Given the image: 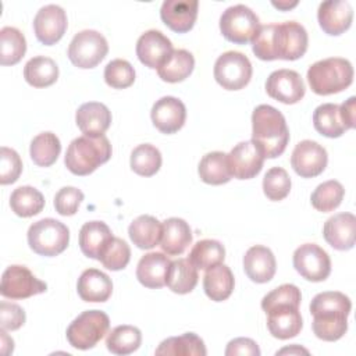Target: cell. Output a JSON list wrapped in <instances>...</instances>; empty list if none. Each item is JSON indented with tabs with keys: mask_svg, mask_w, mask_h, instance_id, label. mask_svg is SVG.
I'll return each instance as SVG.
<instances>
[{
	"mask_svg": "<svg viewBox=\"0 0 356 356\" xmlns=\"http://www.w3.org/2000/svg\"><path fill=\"white\" fill-rule=\"evenodd\" d=\"M309 44V36L305 26L296 21L282 24L260 25L257 33L252 39V50L254 56L264 61L300 58Z\"/></svg>",
	"mask_w": 356,
	"mask_h": 356,
	"instance_id": "6da1fadb",
	"label": "cell"
},
{
	"mask_svg": "<svg viewBox=\"0 0 356 356\" xmlns=\"http://www.w3.org/2000/svg\"><path fill=\"white\" fill-rule=\"evenodd\" d=\"M352 309L350 299L338 291L317 293L310 302L313 316L312 328L318 339L334 342L348 331V316Z\"/></svg>",
	"mask_w": 356,
	"mask_h": 356,
	"instance_id": "7a4b0ae2",
	"label": "cell"
},
{
	"mask_svg": "<svg viewBox=\"0 0 356 356\" xmlns=\"http://www.w3.org/2000/svg\"><path fill=\"white\" fill-rule=\"evenodd\" d=\"M252 140L260 146L267 159L284 153L289 142L285 117L270 104H260L252 113Z\"/></svg>",
	"mask_w": 356,
	"mask_h": 356,
	"instance_id": "3957f363",
	"label": "cell"
},
{
	"mask_svg": "<svg viewBox=\"0 0 356 356\" xmlns=\"http://www.w3.org/2000/svg\"><path fill=\"white\" fill-rule=\"evenodd\" d=\"M111 145L106 135L88 136L82 135L71 140L64 163L75 175H89L99 165L107 163L111 157Z\"/></svg>",
	"mask_w": 356,
	"mask_h": 356,
	"instance_id": "277c9868",
	"label": "cell"
},
{
	"mask_svg": "<svg viewBox=\"0 0 356 356\" xmlns=\"http://www.w3.org/2000/svg\"><path fill=\"white\" fill-rule=\"evenodd\" d=\"M306 78L316 95H334L350 86L353 82V67L346 58L328 57L312 64Z\"/></svg>",
	"mask_w": 356,
	"mask_h": 356,
	"instance_id": "5b68a950",
	"label": "cell"
},
{
	"mask_svg": "<svg viewBox=\"0 0 356 356\" xmlns=\"http://www.w3.org/2000/svg\"><path fill=\"white\" fill-rule=\"evenodd\" d=\"M28 245L39 256L53 257L63 253L70 243V229L56 218H42L28 229Z\"/></svg>",
	"mask_w": 356,
	"mask_h": 356,
	"instance_id": "8992f818",
	"label": "cell"
},
{
	"mask_svg": "<svg viewBox=\"0 0 356 356\" xmlns=\"http://www.w3.org/2000/svg\"><path fill=\"white\" fill-rule=\"evenodd\" d=\"M110 318L102 310H85L67 328V341L79 350H88L108 332Z\"/></svg>",
	"mask_w": 356,
	"mask_h": 356,
	"instance_id": "52a82bcc",
	"label": "cell"
},
{
	"mask_svg": "<svg viewBox=\"0 0 356 356\" xmlns=\"http://www.w3.org/2000/svg\"><path fill=\"white\" fill-rule=\"evenodd\" d=\"M260 28L256 13L245 4H235L222 11L220 17V31L232 43L246 44L252 42Z\"/></svg>",
	"mask_w": 356,
	"mask_h": 356,
	"instance_id": "ba28073f",
	"label": "cell"
},
{
	"mask_svg": "<svg viewBox=\"0 0 356 356\" xmlns=\"http://www.w3.org/2000/svg\"><path fill=\"white\" fill-rule=\"evenodd\" d=\"M106 38L95 29H83L74 35L68 46V58L78 68H95L107 54Z\"/></svg>",
	"mask_w": 356,
	"mask_h": 356,
	"instance_id": "9c48e42d",
	"label": "cell"
},
{
	"mask_svg": "<svg viewBox=\"0 0 356 356\" xmlns=\"http://www.w3.org/2000/svg\"><path fill=\"white\" fill-rule=\"evenodd\" d=\"M250 60L241 51H225L214 63V79L227 90H239L245 88L252 78Z\"/></svg>",
	"mask_w": 356,
	"mask_h": 356,
	"instance_id": "30bf717a",
	"label": "cell"
},
{
	"mask_svg": "<svg viewBox=\"0 0 356 356\" xmlns=\"http://www.w3.org/2000/svg\"><path fill=\"white\" fill-rule=\"evenodd\" d=\"M46 282L36 278L29 268L19 264L8 266L0 282V293L7 299H26L46 292Z\"/></svg>",
	"mask_w": 356,
	"mask_h": 356,
	"instance_id": "8fae6325",
	"label": "cell"
},
{
	"mask_svg": "<svg viewBox=\"0 0 356 356\" xmlns=\"http://www.w3.org/2000/svg\"><path fill=\"white\" fill-rule=\"evenodd\" d=\"M292 263L295 270L307 281L321 282L331 273L328 253L316 243H303L293 252Z\"/></svg>",
	"mask_w": 356,
	"mask_h": 356,
	"instance_id": "7c38bea8",
	"label": "cell"
},
{
	"mask_svg": "<svg viewBox=\"0 0 356 356\" xmlns=\"http://www.w3.org/2000/svg\"><path fill=\"white\" fill-rule=\"evenodd\" d=\"M264 159L263 150L253 140L239 142L228 153L231 175L236 179H250L261 171Z\"/></svg>",
	"mask_w": 356,
	"mask_h": 356,
	"instance_id": "4fadbf2b",
	"label": "cell"
},
{
	"mask_svg": "<svg viewBox=\"0 0 356 356\" xmlns=\"http://www.w3.org/2000/svg\"><path fill=\"white\" fill-rule=\"evenodd\" d=\"M328 163L327 150L317 142L300 140L291 156V165L302 178H313L320 175Z\"/></svg>",
	"mask_w": 356,
	"mask_h": 356,
	"instance_id": "5bb4252c",
	"label": "cell"
},
{
	"mask_svg": "<svg viewBox=\"0 0 356 356\" xmlns=\"http://www.w3.org/2000/svg\"><path fill=\"white\" fill-rule=\"evenodd\" d=\"M266 92L270 97L284 104H295L303 99L306 88L302 76L296 71L282 68L268 75Z\"/></svg>",
	"mask_w": 356,
	"mask_h": 356,
	"instance_id": "9a60e30c",
	"label": "cell"
},
{
	"mask_svg": "<svg viewBox=\"0 0 356 356\" xmlns=\"http://www.w3.org/2000/svg\"><path fill=\"white\" fill-rule=\"evenodd\" d=\"M67 25V14L64 8L57 4L43 6L33 18L36 39L46 46L57 43L64 36Z\"/></svg>",
	"mask_w": 356,
	"mask_h": 356,
	"instance_id": "2e32d148",
	"label": "cell"
},
{
	"mask_svg": "<svg viewBox=\"0 0 356 356\" xmlns=\"http://www.w3.org/2000/svg\"><path fill=\"white\" fill-rule=\"evenodd\" d=\"M153 125L163 134L178 132L186 120V108L182 100L174 96H164L159 99L150 111Z\"/></svg>",
	"mask_w": 356,
	"mask_h": 356,
	"instance_id": "e0dca14e",
	"label": "cell"
},
{
	"mask_svg": "<svg viewBox=\"0 0 356 356\" xmlns=\"http://www.w3.org/2000/svg\"><path fill=\"white\" fill-rule=\"evenodd\" d=\"M171 40L160 31L149 29L142 33L136 42V56L139 61L153 70H157L172 51Z\"/></svg>",
	"mask_w": 356,
	"mask_h": 356,
	"instance_id": "ac0fdd59",
	"label": "cell"
},
{
	"mask_svg": "<svg viewBox=\"0 0 356 356\" xmlns=\"http://www.w3.org/2000/svg\"><path fill=\"white\" fill-rule=\"evenodd\" d=\"M317 19L327 35L338 36L349 29L353 19V8L345 0H327L318 6Z\"/></svg>",
	"mask_w": 356,
	"mask_h": 356,
	"instance_id": "d6986e66",
	"label": "cell"
},
{
	"mask_svg": "<svg viewBox=\"0 0 356 356\" xmlns=\"http://www.w3.org/2000/svg\"><path fill=\"white\" fill-rule=\"evenodd\" d=\"M197 0H164L160 8L161 21L174 32L191 31L197 18Z\"/></svg>",
	"mask_w": 356,
	"mask_h": 356,
	"instance_id": "ffe728a7",
	"label": "cell"
},
{
	"mask_svg": "<svg viewBox=\"0 0 356 356\" xmlns=\"http://www.w3.org/2000/svg\"><path fill=\"white\" fill-rule=\"evenodd\" d=\"M356 217L352 213H338L330 217L323 227L325 242L337 250H349L355 246Z\"/></svg>",
	"mask_w": 356,
	"mask_h": 356,
	"instance_id": "44dd1931",
	"label": "cell"
},
{
	"mask_svg": "<svg viewBox=\"0 0 356 356\" xmlns=\"http://www.w3.org/2000/svg\"><path fill=\"white\" fill-rule=\"evenodd\" d=\"M243 270L250 281L256 284H266L275 274V256L270 248L254 245L249 248L243 256Z\"/></svg>",
	"mask_w": 356,
	"mask_h": 356,
	"instance_id": "7402d4cb",
	"label": "cell"
},
{
	"mask_svg": "<svg viewBox=\"0 0 356 356\" xmlns=\"http://www.w3.org/2000/svg\"><path fill=\"white\" fill-rule=\"evenodd\" d=\"M270 334L277 339H289L296 337L302 327V316L298 306L284 305L266 312Z\"/></svg>",
	"mask_w": 356,
	"mask_h": 356,
	"instance_id": "603a6c76",
	"label": "cell"
},
{
	"mask_svg": "<svg viewBox=\"0 0 356 356\" xmlns=\"http://www.w3.org/2000/svg\"><path fill=\"white\" fill-rule=\"evenodd\" d=\"M75 122L83 135L100 136L111 124V111L103 103L88 102L78 107Z\"/></svg>",
	"mask_w": 356,
	"mask_h": 356,
	"instance_id": "cb8c5ba5",
	"label": "cell"
},
{
	"mask_svg": "<svg viewBox=\"0 0 356 356\" xmlns=\"http://www.w3.org/2000/svg\"><path fill=\"white\" fill-rule=\"evenodd\" d=\"M171 260L161 252H150L140 257L136 266V278L146 288H161L165 285Z\"/></svg>",
	"mask_w": 356,
	"mask_h": 356,
	"instance_id": "d4e9b609",
	"label": "cell"
},
{
	"mask_svg": "<svg viewBox=\"0 0 356 356\" xmlns=\"http://www.w3.org/2000/svg\"><path fill=\"white\" fill-rule=\"evenodd\" d=\"M76 291L85 302H106L113 293V282L106 273L97 268H88L79 275Z\"/></svg>",
	"mask_w": 356,
	"mask_h": 356,
	"instance_id": "484cf974",
	"label": "cell"
},
{
	"mask_svg": "<svg viewBox=\"0 0 356 356\" xmlns=\"http://www.w3.org/2000/svg\"><path fill=\"white\" fill-rule=\"evenodd\" d=\"M192 243V229L189 224L178 217H170L163 222L160 239L161 250L168 256L182 254Z\"/></svg>",
	"mask_w": 356,
	"mask_h": 356,
	"instance_id": "4316f807",
	"label": "cell"
},
{
	"mask_svg": "<svg viewBox=\"0 0 356 356\" xmlns=\"http://www.w3.org/2000/svg\"><path fill=\"white\" fill-rule=\"evenodd\" d=\"M114 238L108 225L103 221H88L79 229V248L81 252L90 259L99 260L100 254Z\"/></svg>",
	"mask_w": 356,
	"mask_h": 356,
	"instance_id": "83f0119b",
	"label": "cell"
},
{
	"mask_svg": "<svg viewBox=\"0 0 356 356\" xmlns=\"http://www.w3.org/2000/svg\"><path fill=\"white\" fill-rule=\"evenodd\" d=\"M235 278L231 268L222 263L206 270L203 277V289L209 299L222 302L228 299L234 291Z\"/></svg>",
	"mask_w": 356,
	"mask_h": 356,
	"instance_id": "f1b7e54d",
	"label": "cell"
},
{
	"mask_svg": "<svg viewBox=\"0 0 356 356\" xmlns=\"http://www.w3.org/2000/svg\"><path fill=\"white\" fill-rule=\"evenodd\" d=\"M163 224L153 216L143 214L136 217L128 227V235L139 249H152L160 243Z\"/></svg>",
	"mask_w": 356,
	"mask_h": 356,
	"instance_id": "f546056e",
	"label": "cell"
},
{
	"mask_svg": "<svg viewBox=\"0 0 356 356\" xmlns=\"http://www.w3.org/2000/svg\"><path fill=\"white\" fill-rule=\"evenodd\" d=\"M154 353L164 356H206L207 350L200 337L195 332H185L161 341Z\"/></svg>",
	"mask_w": 356,
	"mask_h": 356,
	"instance_id": "4dcf8cb0",
	"label": "cell"
},
{
	"mask_svg": "<svg viewBox=\"0 0 356 356\" xmlns=\"http://www.w3.org/2000/svg\"><path fill=\"white\" fill-rule=\"evenodd\" d=\"M195 68V58L191 51L185 49H175L168 58L157 68L159 76L164 82L177 83L186 79Z\"/></svg>",
	"mask_w": 356,
	"mask_h": 356,
	"instance_id": "1f68e13d",
	"label": "cell"
},
{
	"mask_svg": "<svg viewBox=\"0 0 356 356\" xmlns=\"http://www.w3.org/2000/svg\"><path fill=\"white\" fill-rule=\"evenodd\" d=\"M314 129L327 138H339L346 129L339 104L324 103L316 107L313 113Z\"/></svg>",
	"mask_w": 356,
	"mask_h": 356,
	"instance_id": "d6a6232c",
	"label": "cell"
},
{
	"mask_svg": "<svg viewBox=\"0 0 356 356\" xmlns=\"http://www.w3.org/2000/svg\"><path fill=\"white\" fill-rule=\"evenodd\" d=\"M197 172L204 184H227L232 178L228 164V154L224 152H210L204 154L199 163Z\"/></svg>",
	"mask_w": 356,
	"mask_h": 356,
	"instance_id": "836d02e7",
	"label": "cell"
},
{
	"mask_svg": "<svg viewBox=\"0 0 356 356\" xmlns=\"http://www.w3.org/2000/svg\"><path fill=\"white\" fill-rule=\"evenodd\" d=\"M199 281L197 268L189 261V259H178L171 261L165 285L178 295L189 293L195 289Z\"/></svg>",
	"mask_w": 356,
	"mask_h": 356,
	"instance_id": "e575fe53",
	"label": "cell"
},
{
	"mask_svg": "<svg viewBox=\"0 0 356 356\" xmlns=\"http://www.w3.org/2000/svg\"><path fill=\"white\" fill-rule=\"evenodd\" d=\"M24 78L33 88H47L57 81L58 67L53 58L36 56L25 64Z\"/></svg>",
	"mask_w": 356,
	"mask_h": 356,
	"instance_id": "d590c367",
	"label": "cell"
},
{
	"mask_svg": "<svg viewBox=\"0 0 356 356\" xmlns=\"http://www.w3.org/2000/svg\"><path fill=\"white\" fill-rule=\"evenodd\" d=\"M11 210L22 218L39 214L44 207V197L40 191L33 186H18L10 196Z\"/></svg>",
	"mask_w": 356,
	"mask_h": 356,
	"instance_id": "8d00e7d4",
	"label": "cell"
},
{
	"mask_svg": "<svg viewBox=\"0 0 356 356\" xmlns=\"http://www.w3.org/2000/svg\"><path fill=\"white\" fill-rule=\"evenodd\" d=\"M61 143L56 134L42 132L36 135L29 147V154L32 161L39 167H50L54 164L60 156Z\"/></svg>",
	"mask_w": 356,
	"mask_h": 356,
	"instance_id": "74e56055",
	"label": "cell"
},
{
	"mask_svg": "<svg viewBox=\"0 0 356 356\" xmlns=\"http://www.w3.org/2000/svg\"><path fill=\"white\" fill-rule=\"evenodd\" d=\"M188 259L197 270H209L224 261L225 248L220 241L202 239L193 245Z\"/></svg>",
	"mask_w": 356,
	"mask_h": 356,
	"instance_id": "f35d334b",
	"label": "cell"
},
{
	"mask_svg": "<svg viewBox=\"0 0 356 356\" xmlns=\"http://www.w3.org/2000/svg\"><path fill=\"white\" fill-rule=\"evenodd\" d=\"M142 343V332L134 325H117L113 328L107 338L106 346L114 355L134 353Z\"/></svg>",
	"mask_w": 356,
	"mask_h": 356,
	"instance_id": "ab89813d",
	"label": "cell"
},
{
	"mask_svg": "<svg viewBox=\"0 0 356 356\" xmlns=\"http://www.w3.org/2000/svg\"><path fill=\"white\" fill-rule=\"evenodd\" d=\"M0 63L1 65H14L21 61L26 51L24 33L14 26H4L0 31Z\"/></svg>",
	"mask_w": 356,
	"mask_h": 356,
	"instance_id": "60d3db41",
	"label": "cell"
},
{
	"mask_svg": "<svg viewBox=\"0 0 356 356\" xmlns=\"http://www.w3.org/2000/svg\"><path fill=\"white\" fill-rule=\"evenodd\" d=\"M161 153L160 150L150 145V143H142L138 145L132 153H131V159H129V164H131V170L142 177H152L154 175L160 167H161Z\"/></svg>",
	"mask_w": 356,
	"mask_h": 356,
	"instance_id": "b9f144b4",
	"label": "cell"
},
{
	"mask_svg": "<svg viewBox=\"0 0 356 356\" xmlns=\"http://www.w3.org/2000/svg\"><path fill=\"white\" fill-rule=\"evenodd\" d=\"M345 196V189L342 184L337 179H328L313 191L310 196L312 206L321 211V213H328L335 210L341 203Z\"/></svg>",
	"mask_w": 356,
	"mask_h": 356,
	"instance_id": "7bdbcfd3",
	"label": "cell"
},
{
	"mask_svg": "<svg viewBox=\"0 0 356 356\" xmlns=\"http://www.w3.org/2000/svg\"><path fill=\"white\" fill-rule=\"evenodd\" d=\"M263 192L273 202L285 199L291 192V177L286 170L282 167L270 168L263 178Z\"/></svg>",
	"mask_w": 356,
	"mask_h": 356,
	"instance_id": "ee69618b",
	"label": "cell"
},
{
	"mask_svg": "<svg viewBox=\"0 0 356 356\" xmlns=\"http://www.w3.org/2000/svg\"><path fill=\"white\" fill-rule=\"evenodd\" d=\"M131 259V249L129 245L121 239L114 236L108 245L106 246V249L103 250V253L99 257V261L111 271H118L122 270L128 266Z\"/></svg>",
	"mask_w": 356,
	"mask_h": 356,
	"instance_id": "f6af8a7d",
	"label": "cell"
},
{
	"mask_svg": "<svg viewBox=\"0 0 356 356\" xmlns=\"http://www.w3.org/2000/svg\"><path fill=\"white\" fill-rule=\"evenodd\" d=\"M104 81L114 89L129 88L135 81V70L132 64L124 58L111 60L104 68Z\"/></svg>",
	"mask_w": 356,
	"mask_h": 356,
	"instance_id": "bcb514c9",
	"label": "cell"
},
{
	"mask_svg": "<svg viewBox=\"0 0 356 356\" xmlns=\"http://www.w3.org/2000/svg\"><path fill=\"white\" fill-rule=\"evenodd\" d=\"M300 300H302V293L296 285L282 284L263 296L261 309L264 312H268L273 307L284 306V305H292L299 307Z\"/></svg>",
	"mask_w": 356,
	"mask_h": 356,
	"instance_id": "7dc6e473",
	"label": "cell"
},
{
	"mask_svg": "<svg viewBox=\"0 0 356 356\" xmlns=\"http://www.w3.org/2000/svg\"><path fill=\"white\" fill-rule=\"evenodd\" d=\"M22 171V161L19 154L7 146L0 149V184H14Z\"/></svg>",
	"mask_w": 356,
	"mask_h": 356,
	"instance_id": "c3c4849f",
	"label": "cell"
},
{
	"mask_svg": "<svg viewBox=\"0 0 356 356\" xmlns=\"http://www.w3.org/2000/svg\"><path fill=\"white\" fill-rule=\"evenodd\" d=\"M83 200V193L75 186H63L54 196V209L60 216H74Z\"/></svg>",
	"mask_w": 356,
	"mask_h": 356,
	"instance_id": "681fc988",
	"label": "cell"
},
{
	"mask_svg": "<svg viewBox=\"0 0 356 356\" xmlns=\"http://www.w3.org/2000/svg\"><path fill=\"white\" fill-rule=\"evenodd\" d=\"M26 316L21 306L3 300L0 303V325L6 331H15L25 324Z\"/></svg>",
	"mask_w": 356,
	"mask_h": 356,
	"instance_id": "f907efd6",
	"label": "cell"
},
{
	"mask_svg": "<svg viewBox=\"0 0 356 356\" xmlns=\"http://www.w3.org/2000/svg\"><path fill=\"white\" fill-rule=\"evenodd\" d=\"M224 353L225 356H260V349L253 339L241 337L229 341Z\"/></svg>",
	"mask_w": 356,
	"mask_h": 356,
	"instance_id": "816d5d0a",
	"label": "cell"
},
{
	"mask_svg": "<svg viewBox=\"0 0 356 356\" xmlns=\"http://www.w3.org/2000/svg\"><path fill=\"white\" fill-rule=\"evenodd\" d=\"M355 102H356V97L352 96V97H349L346 102H343L342 104H339L341 114H342V117H343V121H345L348 129H352V128H355V125H356V122H355V121H356V117H355V114H356Z\"/></svg>",
	"mask_w": 356,
	"mask_h": 356,
	"instance_id": "f5cc1de1",
	"label": "cell"
},
{
	"mask_svg": "<svg viewBox=\"0 0 356 356\" xmlns=\"http://www.w3.org/2000/svg\"><path fill=\"white\" fill-rule=\"evenodd\" d=\"M0 335H1V353L4 355V352H6V346H8L11 350L14 349V341L7 335V332H6V330H0Z\"/></svg>",
	"mask_w": 356,
	"mask_h": 356,
	"instance_id": "db71d44e",
	"label": "cell"
},
{
	"mask_svg": "<svg viewBox=\"0 0 356 356\" xmlns=\"http://www.w3.org/2000/svg\"><path fill=\"white\" fill-rule=\"evenodd\" d=\"M285 353H289V355H292V353H306L307 355L309 350L305 349V348H300L299 345H292L289 348H284V349L277 352V355H285Z\"/></svg>",
	"mask_w": 356,
	"mask_h": 356,
	"instance_id": "11a10c76",
	"label": "cell"
},
{
	"mask_svg": "<svg viewBox=\"0 0 356 356\" xmlns=\"http://www.w3.org/2000/svg\"><path fill=\"white\" fill-rule=\"evenodd\" d=\"M275 8H278V10H284V11H286V10H289V8H292V7H295L296 4H298V1H292V3H289V1H273L271 3Z\"/></svg>",
	"mask_w": 356,
	"mask_h": 356,
	"instance_id": "9f6ffc18",
	"label": "cell"
}]
</instances>
